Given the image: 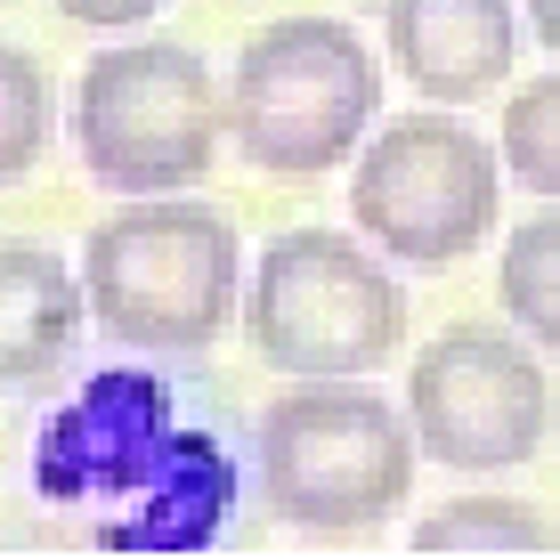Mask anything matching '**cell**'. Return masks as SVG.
<instances>
[{"mask_svg":"<svg viewBox=\"0 0 560 560\" xmlns=\"http://www.w3.org/2000/svg\"><path fill=\"white\" fill-rule=\"evenodd\" d=\"M495 293H504L512 325L528 341H545L560 358V211L528 220L520 236L504 244V268H495Z\"/></svg>","mask_w":560,"mask_h":560,"instance_id":"10","label":"cell"},{"mask_svg":"<svg viewBox=\"0 0 560 560\" xmlns=\"http://www.w3.org/2000/svg\"><path fill=\"white\" fill-rule=\"evenodd\" d=\"M236 228L203 203L139 196L130 211L98 220L82 244L90 317L130 350H211L236 308Z\"/></svg>","mask_w":560,"mask_h":560,"instance_id":"2","label":"cell"},{"mask_svg":"<svg viewBox=\"0 0 560 560\" xmlns=\"http://www.w3.org/2000/svg\"><path fill=\"white\" fill-rule=\"evenodd\" d=\"M390 57L398 73L439 106H471L488 98L520 57V16L512 0H390Z\"/></svg>","mask_w":560,"mask_h":560,"instance_id":"8","label":"cell"},{"mask_svg":"<svg viewBox=\"0 0 560 560\" xmlns=\"http://www.w3.org/2000/svg\"><path fill=\"white\" fill-rule=\"evenodd\" d=\"M382 73L365 42L334 16H277L236 49L228 73V139L277 179H317L365 147Z\"/></svg>","mask_w":560,"mask_h":560,"instance_id":"3","label":"cell"},{"mask_svg":"<svg viewBox=\"0 0 560 560\" xmlns=\"http://www.w3.org/2000/svg\"><path fill=\"white\" fill-rule=\"evenodd\" d=\"M504 163L528 196L560 203V73H536L504 106Z\"/></svg>","mask_w":560,"mask_h":560,"instance_id":"12","label":"cell"},{"mask_svg":"<svg viewBox=\"0 0 560 560\" xmlns=\"http://www.w3.org/2000/svg\"><path fill=\"white\" fill-rule=\"evenodd\" d=\"M73 25H98V33H122V25H147L163 0H57Z\"/></svg>","mask_w":560,"mask_h":560,"instance_id":"14","label":"cell"},{"mask_svg":"<svg viewBox=\"0 0 560 560\" xmlns=\"http://www.w3.org/2000/svg\"><path fill=\"white\" fill-rule=\"evenodd\" d=\"M350 211L398 268H447L495 228V154L447 114H398L358 154Z\"/></svg>","mask_w":560,"mask_h":560,"instance_id":"6","label":"cell"},{"mask_svg":"<svg viewBox=\"0 0 560 560\" xmlns=\"http://www.w3.org/2000/svg\"><path fill=\"white\" fill-rule=\"evenodd\" d=\"M73 147L114 196H187L220 154L211 66L179 42L98 49L73 82Z\"/></svg>","mask_w":560,"mask_h":560,"instance_id":"4","label":"cell"},{"mask_svg":"<svg viewBox=\"0 0 560 560\" xmlns=\"http://www.w3.org/2000/svg\"><path fill=\"white\" fill-rule=\"evenodd\" d=\"M253 350L277 374H374L398 358L407 334V293L365 244L334 236V228H293L277 236L253 268Z\"/></svg>","mask_w":560,"mask_h":560,"instance_id":"5","label":"cell"},{"mask_svg":"<svg viewBox=\"0 0 560 560\" xmlns=\"http://www.w3.org/2000/svg\"><path fill=\"white\" fill-rule=\"evenodd\" d=\"M49 147V82L25 49H0V187H16Z\"/></svg>","mask_w":560,"mask_h":560,"instance_id":"13","label":"cell"},{"mask_svg":"<svg viewBox=\"0 0 560 560\" xmlns=\"http://www.w3.org/2000/svg\"><path fill=\"white\" fill-rule=\"evenodd\" d=\"M90 317V284L42 244H0V390L57 374Z\"/></svg>","mask_w":560,"mask_h":560,"instance_id":"9","label":"cell"},{"mask_svg":"<svg viewBox=\"0 0 560 560\" xmlns=\"http://www.w3.org/2000/svg\"><path fill=\"white\" fill-rule=\"evenodd\" d=\"M560 536L536 520L528 504H504V495H471V504H447L415 528V552H552Z\"/></svg>","mask_w":560,"mask_h":560,"instance_id":"11","label":"cell"},{"mask_svg":"<svg viewBox=\"0 0 560 560\" xmlns=\"http://www.w3.org/2000/svg\"><path fill=\"white\" fill-rule=\"evenodd\" d=\"M528 25H536V42L560 57V0H528Z\"/></svg>","mask_w":560,"mask_h":560,"instance_id":"15","label":"cell"},{"mask_svg":"<svg viewBox=\"0 0 560 560\" xmlns=\"http://www.w3.org/2000/svg\"><path fill=\"white\" fill-rule=\"evenodd\" d=\"M407 415L431 463L455 471H520L552 431V390L528 341L495 325H455L407 374Z\"/></svg>","mask_w":560,"mask_h":560,"instance_id":"7","label":"cell"},{"mask_svg":"<svg viewBox=\"0 0 560 560\" xmlns=\"http://www.w3.org/2000/svg\"><path fill=\"white\" fill-rule=\"evenodd\" d=\"M415 447V415L398 422V407L374 398L358 374H308L301 390L268 398L253 431V471L284 528L358 536L407 504Z\"/></svg>","mask_w":560,"mask_h":560,"instance_id":"1","label":"cell"}]
</instances>
